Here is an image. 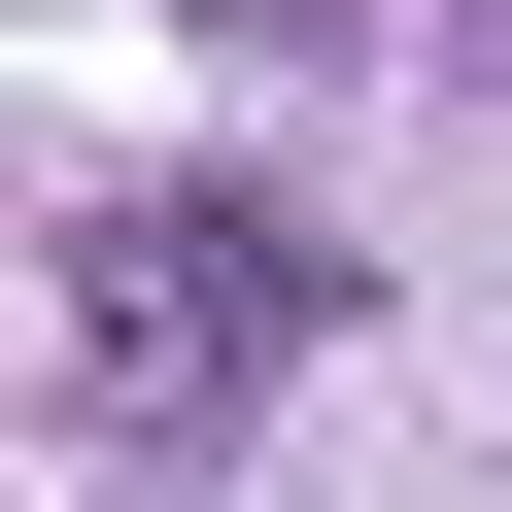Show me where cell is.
<instances>
[{"instance_id": "cell-1", "label": "cell", "mask_w": 512, "mask_h": 512, "mask_svg": "<svg viewBox=\"0 0 512 512\" xmlns=\"http://www.w3.org/2000/svg\"><path fill=\"white\" fill-rule=\"evenodd\" d=\"M69 342H103V410H239L274 342H342V239H274V205H103V239H69Z\"/></svg>"}]
</instances>
